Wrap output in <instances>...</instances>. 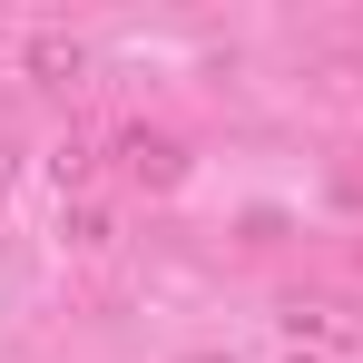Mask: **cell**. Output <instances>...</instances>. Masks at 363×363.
<instances>
[{
	"label": "cell",
	"mask_w": 363,
	"mask_h": 363,
	"mask_svg": "<svg viewBox=\"0 0 363 363\" xmlns=\"http://www.w3.org/2000/svg\"><path fill=\"white\" fill-rule=\"evenodd\" d=\"M60 236H69V245H108V206H89V196H60Z\"/></svg>",
	"instance_id": "277c9868"
},
{
	"label": "cell",
	"mask_w": 363,
	"mask_h": 363,
	"mask_svg": "<svg viewBox=\"0 0 363 363\" xmlns=\"http://www.w3.org/2000/svg\"><path fill=\"white\" fill-rule=\"evenodd\" d=\"M108 157H118V177L138 186V196H177L186 186V138H167V128H118V138H108Z\"/></svg>",
	"instance_id": "7a4b0ae2"
},
{
	"label": "cell",
	"mask_w": 363,
	"mask_h": 363,
	"mask_svg": "<svg viewBox=\"0 0 363 363\" xmlns=\"http://www.w3.org/2000/svg\"><path fill=\"white\" fill-rule=\"evenodd\" d=\"M20 69H30V89H50V99H79V89L99 79V50H89L79 30H30V40H20Z\"/></svg>",
	"instance_id": "3957f363"
},
{
	"label": "cell",
	"mask_w": 363,
	"mask_h": 363,
	"mask_svg": "<svg viewBox=\"0 0 363 363\" xmlns=\"http://www.w3.org/2000/svg\"><path fill=\"white\" fill-rule=\"evenodd\" d=\"M275 334H285V354L295 363H363V314L334 295H295L275 314Z\"/></svg>",
	"instance_id": "6da1fadb"
},
{
	"label": "cell",
	"mask_w": 363,
	"mask_h": 363,
	"mask_svg": "<svg viewBox=\"0 0 363 363\" xmlns=\"http://www.w3.org/2000/svg\"><path fill=\"white\" fill-rule=\"evenodd\" d=\"M177 363H236V354H216V344H196V354H177Z\"/></svg>",
	"instance_id": "8992f818"
},
{
	"label": "cell",
	"mask_w": 363,
	"mask_h": 363,
	"mask_svg": "<svg viewBox=\"0 0 363 363\" xmlns=\"http://www.w3.org/2000/svg\"><path fill=\"white\" fill-rule=\"evenodd\" d=\"M10 167H20V147H10V138H0V186H10Z\"/></svg>",
	"instance_id": "52a82bcc"
},
{
	"label": "cell",
	"mask_w": 363,
	"mask_h": 363,
	"mask_svg": "<svg viewBox=\"0 0 363 363\" xmlns=\"http://www.w3.org/2000/svg\"><path fill=\"white\" fill-rule=\"evenodd\" d=\"M50 167H60V196H69V186H89V167H99V147H89V138H69V147L50 157Z\"/></svg>",
	"instance_id": "5b68a950"
}]
</instances>
